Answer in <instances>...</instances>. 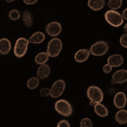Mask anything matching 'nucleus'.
I'll list each match as a JSON object with an SVG mask.
<instances>
[{
    "label": "nucleus",
    "instance_id": "1",
    "mask_svg": "<svg viewBox=\"0 0 127 127\" xmlns=\"http://www.w3.org/2000/svg\"><path fill=\"white\" fill-rule=\"evenodd\" d=\"M87 96L90 100V106H93L97 103H102L103 100V93L97 86H91L87 90Z\"/></svg>",
    "mask_w": 127,
    "mask_h": 127
},
{
    "label": "nucleus",
    "instance_id": "8",
    "mask_svg": "<svg viewBox=\"0 0 127 127\" xmlns=\"http://www.w3.org/2000/svg\"><path fill=\"white\" fill-rule=\"evenodd\" d=\"M46 32L48 36L55 37L59 36L62 32V26L61 24L58 21H52L46 26Z\"/></svg>",
    "mask_w": 127,
    "mask_h": 127
},
{
    "label": "nucleus",
    "instance_id": "30",
    "mask_svg": "<svg viewBox=\"0 0 127 127\" xmlns=\"http://www.w3.org/2000/svg\"><path fill=\"white\" fill-rule=\"evenodd\" d=\"M122 16H123V18H124V20H127V8H126V9L123 10V12H122Z\"/></svg>",
    "mask_w": 127,
    "mask_h": 127
},
{
    "label": "nucleus",
    "instance_id": "5",
    "mask_svg": "<svg viewBox=\"0 0 127 127\" xmlns=\"http://www.w3.org/2000/svg\"><path fill=\"white\" fill-rule=\"evenodd\" d=\"M62 48V41L55 36L48 42V47H47V52H48V54L51 58H55V57L59 56V54L61 53Z\"/></svg>",
    "mask_w": 127,
    "mask_h": 127
},
{
    "label": "nucleus",
    "instance_id": "32",
    "mask_svg": "<svg viewBox=\"0 0 127 127\" xmlns=\"http://www.w3.org/2000/svg\"><path fill=\"white\" fill-rule=\"evenodd\" d=\"M7 3H13V2H15V0H5Z\"/></svg>",
    "mask_w": 127,
    "mask_h": 127
},
{
    "label": "nucleus",
    "instance_id": "3",
    "mask_svg": "<svg viewBox=\"0 0 127 127\" xmlns=\"http://www.w3.org/2000/svg\"><path fill=\"white\" fill-rule=\"evenodd\" d=\"M54 108L56 112L64 117H69L73 113V108L71 104L67 100L59 99L55 103Z\"/></svg>",
    "mask_w": 127,
    "mask_h": 127
},
{
    "label": "nucleus",
    "instance_id": "13",
    "mask_svg": "<svg viewBox=\"0 0 127 127\" xmlns=\"http://www.w3.org/2000/svg\"><path fill=\"white\" fill-rule=\"evenodd\" d=\"M51 73V69L50 66L47 64H41L40 67L37 69V71H36V75L41 79V80H44L47 79Z\"/></svg>",
    "mask_w": 127,
    "mask_h": 127
},
{
    "label": "nucleus",
    "instance_id": "7",
    "mask_svg": "<svg viewBox=\"0 0 127 127\" xmlns=\"http://www.w3.org/2000/svg\"><path fill=\"white\" fill-rule=\"evenodd\" d=\"M50 96L54 98H58L64 93L65 90V81L62 79L57 80L51 87Z\"/></svg>",
    "mask_w": 127,
    "mask_h": 127
},
{
    "label": "nucleus",
    "instance_id": "17",
    "mask_svg": "<svg viewBox=\"0 0 127 127\" xmlns=\"http://www.w3.org/2000/svg\"><path fill=\"white\" fill-rule=\"evenodd\" d=\"M45 40V35L42 32H36L31 36L29 38L30 43L32 44H40Z\"/></svg>",
    "mask_w": 127,
    "mask_h": 127
},
{
    "label": "nucleus",
    "instance_id": "14",
    "mask_svg": "<svg viewBox=\"0 0 127 127\" xmlns=\"http://www.w3.org/2000/svg\"><path fill=\"white\" fill-rule=\"evenodd\" d=\"M87 6L93 11H99L105 6V0H88Z\"/></svg>",
    "mask_w": 127,
    "mask_h": 127
},
{
    "label": "nucleus",
    "instance_id": "6",
    "mask_svg": "<svg viewBox=\"0 0 127 127\" xmlns=\"http://www.w3.org/2000/svg\"><path fill=\"white\" fill-rule=\"evenodd\" d=\"M108 49H109V46L108 42H106L105 41H98L92 45L90 48V52L93 56L101 57L107 54Z\"/></svg>",
    "mask_w": 127,
    "mask_h": 127
},
{
    "label": "nucleus",
    "instance_id": "31",
    "mask_svg": "<svg viewBox=\"0 0 127 127\" xmlns=\"http://www.w3.org/2000/svg\"><path fill=\"white\" fill-rule=\"evenodd\" d=\"M124 31L126 32V33H127V23L125 25V26H124Z\"/></svg>",
    "mask_w": 127,
    "mask_h": 127
},
{
    "label": "nucleus",
    "instance_id": "23",
    "mask_svg": "<svg viewBox=\"0 0 127 127\" xmlns=\"http://www.w3.org/2000/svg\"><path fill=\"white\" fill-rule=\"evenodd\" d=\"M9 18L11 20H17L20 18V13L17 9H12L9 12Z\"/></svg>",
    "mask_w": 127,
    "mask_h": 127
},
{
    "label": "nucleus",
    "instance_id": "24",
    "mask_svg": "<svg viewBox=\"0 0 127 127\" xmlns=\"http://www.w3.org/2000/svg\"><path fill=\"white\" fill-rule=\"evenodd\" d=\"M81 127H93V122L89 118H84L80 122Z\"/></svg>",
    "mask_w": 127,
    "mask_h": 127
},
{
    "label": "nucleus",
    "instance_id": "16",
    "mask_svg": "<svg viewBox=\"0 0 127 127\" xmlns=\"http://www.w3.org/2000/svg\"><path fill=\"white\" fill-rule=\"evenodd\" d=\"M94 112H95V114H97V115L102 118L107 117L108 115V108L101 103H97L94 105Z\"/></svg>",
    "mask_w": 127,
    "mask_h": 127
},
{
    "label": "nucleus",
    "instance_id": "28",
    "mask_svg": "<svg viewBox=\"0 0 127 127\" xmlns=\"http://www.w3.org/2000/svg\"><path fill=\"white\" fill-rule=\"evenodd\" d=\"M112 69H113V67L111 66L110 64H108L107 63L106 64H104L103 65V71L105 74H108V73H110L112 71Z\"/></svg>",
    "mask_w": 127,
    "mask_h": 127
},
{
    "label": "nucleus",
    "instance_id": "12",
    "mask_svg": "<svg viewBox=\"0 0 127 127\" xmlns=\"http://www.w3.org/2000/svg\"><path fill=\"white\" fill-rule=\"evenodd\" d=\"M107 63L108 64H110L113 68H115V67H120L124 63V58L121 54H113L111 56H109L107 59Z\"/></svg>",
    "mask_w": 127,
    "mask_h": 127
},
{
    "label": "nucleus",
    "instance_id": "22",
    "mask_svg": "<svg viewBox=\"0 0 127 127\" xmlns=\"http://www.w3.org/2000/svg\"><path fill=\"white\" fill-rule=\"evenodd\" d=\"M123 0H108V6L110 9L117 10L122 6Z\"/></svg>",
    "mask_w": 127,
    "mask_h": 127
},
{
    "label": "nucleus",
    "instance_id": "21",
    "mask_svg": "<svg viewBox=\"0 0 127 127\" xmlns=\"http://www.w3.org/2000/svg\"><path fill=\"white\" fill-rule=\"evenodd\" d=\"M40 78L38 76H35V77H32L27 81V83H26V86L29 88L30 90H34L36 88H37V87L39 86L40 83Z\"/></svg>",
    "mask_w": 127,
    "mask_h": 127
},
{
    "label": "nucleus",
    "instance_id": "19",
    "mask_svg": "<svg viewBox=\"0 0 127 127\" xmlns=\"http://www.w3.org/2000/svg\"><path fill=\"white\" fill-rule=\"evenodd\" d=\"M49 54H48V52H41L39 54H37L35 57L34 60H35V63L36 64H44L48 62V59H49Z\"/></svg>",
    "mask_w": 127,
    "mask_h": 127
},
{
    "label": "nucleus",
    "instance_id": "2",
    "mask_svg": "<svg viewBox=\"0 0 127 127\" xmlns=\"http://www.w3.org/2000/svg\"><path fill=\"white\" fill-rule=\"evenodd\" d=\"M104 19L108 25L114 27H120L124 22L122 14H120L117 10L114 9H109L106 11L104 14Z\"/></svg>",
    "mask_w": 127,
    "mask_h": 127
},
{
    "label": "nucleus",
    "instance_id": "29",
    "mask_svg": "<svg viewBox=\"0 0 127 127\" xmlns=\"http://www.w3.org/2000/svg\"><path fill=\"white\" fill-rule=\"evenodd\" d=\"M38 0H23L24 3L27 5H32V4H35V3L37 2Z\"/></svg>",
    "mask_w": 127,
    "mask_h": 127
},
{
    "label": "nucleus",
    "instance_id": "26",
    "mask_svg": "<svg viewBox=\"0 0 127 127\" xmlns=\"http://www.w3.org/2000/svg\"><path fill=\"white\" fill-rule=\"evenodd\" d=\"M120 42L123 48H127V33L121 35V36L120 38Z\"/></svg>",
    "mask_w": 127,
    "mask_h": 127
},
{
    "label": "nucleus",
    "instance_id": "20",
    "mask_svg": "<svg viewBox=\"0 0 127 127\" xmlns=\"http://www.w3.org/2000/svg\"><path fill=\"white\" fill-rule=\"evenodd\" d=\"M22 21L25 26L26 27H31V26L33 25V19H32V15L29 11L26 10L23 12V15H22Z\"/></svg>",
    "mask_w": 127,
    "mask_h": 127
},
{
    "label": "nucleus",
    "instance_id": "11",
    "mask_svg": "<svg viewBox=\"0 0 127 127\" xmlns=\"http://www.w3.org/2000/svg\"><path fill=\"white\" fill-rule=\"evenodd\" d=\"M90 54H91L90 49L88 50L87 48H81L75 53V55H74V59L77 63H84L88 59V58L90 57Z\"/></svg>",
    "mask_w": 127,
    "mask_h": 127
},
{
    "label": "nucleus",
    "instance_id": "10",
    "mask_svg": "<svg viewBox=\"0 0 127 127\" xmlns=\"http://www.w3.org/2000/svg\"><path fill=\"white\" fill-rule=\"evenodd\" d=\"M113 102H114V105L118 109L124 108L127 103V97L126 93L124 92H119L114 95Z\"/></svg>",
    "mask_w": 127,
    "mask_h": 127
},
{
    "label": "nucleus",
    "instance_id": "15",
    "mask_svg": "<svg viewBox=\"0 0 127 127\" xmlns=\"http://www.w3.org/2000/svg\"><path fill=\"white\" fill-rule=\"evenodd\" d=\"M11 42L8 38H1L0 40V53L2 55H6L10 52Z\"/></svg>",
    "mask_w": 127,
    "mask_h": 127
},
{
    "label": "nucleus",
    "instance_id": "27",
    "mask_svg": "<svg viewBox=\"0 0 127 127\" xmlns=\"http://www.w3.org/2000/svg\"><path fill=\"white\" fill-rule=\"evenodd\" d=\"M57 126L58 127H70V125H69V121H67V120H62L58 123Z\"/></svg>",
    "mask_w": 127,
    "mask_h": 127
},
{
    "label": "nucleus",
    "instance_id": "4",
    "mask_svg": "<svg viewBox=\"0 0 127 127\" xmlns=\"http://www.w3.org/2000/svg\"><path fill=\"white\" fill-rule=\"evenodd\" d=\"M30 43L29 39L25 37H20L16 40L14 47V54L17 58H22L26 55L28 49V45Z\"/></svg>",
    "mask_w": 127,
    "mask_h": 127
},
{
    "label": "nucleus",
    "instance_id": "9",
    "mask_svg": "<svg viewBox=\"0 0 127 127\" xmlns=\"http://www.w3.org/2000/svg\"><path fill=\"white\" fill-rule=\"evenodd\" d=\"M127 81V69H122L115 71L112 75V83L124 84Z\"/></svg>",
    "mask_w": 127,
    "mask_h": 127
},
{
    "label": "nucleus",
    "instance_id": "25",
    "mask_svg": "<svg viewBox=\"0 0 127 127\" xmlns=\"http://www.w3.org/2000/svg\"><path fill=\"white\" fill-rule=\"evenodd\" d=\"M51 93V89H49L48 87H42L40 90V96L42 97H47L48 96H50Z\"/></svg>",
    "mask_w": 127,
    "mask_h": 127
},
{
    "label": "nucleus",
    "instance_id": "18",
    "mask_svg": "<svg viewBox=\"0 0 127 127\" xmlns=\"http://www.w3.org/2000/svg\"><path fill=\"white\" fill-rule=\"evenodd\" d=\"M115 120L120 125H126L127 123V110L120 108L115 114Z\"/></svg>",
    "mask_w": 127,
    "mask_h": 127
}]
</instances>
